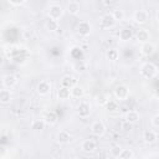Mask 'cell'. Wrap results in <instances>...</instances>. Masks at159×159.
<instances>
[{"mask_svg": "<svg viewBox=\"0 0 159 159\" xmlns=\"http://www.w3.org/2000/svg\"><path fill=\"white\" fill-rule=\"evenodd\" d=\"M158 68L153 62H144L140 67V76L145 80H152L157 76Z\"/></svg>", "mask_w": 159, "mask_h": 159, "instance_id": "6da1fadb", "label": "cell"}, {"mask_svg": "<svg viewBox=\"0 0 159 159\" xmlns=\"http://www.w3.org/2000/svg\"><path fill=\"white\" fill-rule=\"evenodd\" d=\"M63 7L60 5V4H51L48 7H47V15L48 17L51 19H55V20H60L63 15Z\"/></svg>", "mask_w": 159, "mask_h": 159, "instance_id": "7a4b0ae2", "label": "cell"}, {"mask_svg": "<svg viewBox=\"0 0 159 159\" xmlns=\"http://www.w3.org/2000/svg\"><path fill=\"white\" fill-rule=\"evenodd\" d=\"M113 94H114V97H116L117 101H125L129 97V88L125 84H118L114 88Z\"/></svg>", "mask_w": 159, "mask_h": 159, "instance_id": "3957f363", "label": "cell"}, {"mask_svg": "<svg viewBox=\"0 0 159 159\" xmlns=\"http://www.w3.org/2000/svg\"><path fill=\"white\" fill-rule=\"evenodd\" d=\"M117 24V21L114 20L112 12H108V14H104L101 16L99 19V25L102 29H112L114 27V25Z\"/></svg>", "mask_w": 159, "mask_h": 159, "instance_id": "277c9868", "label": "cell"}, {"mask_svg": "<svg viewBox=\"0 0 159 159\" xmlns=\"http://www.w3.org/2000/svg\"><path fill=\"white\" fill-rule=\"evenodd\" d=\"M76 112H77V116L80 118H88L91 114V104L86 101H81L77 106Z\"/></svg>", "mask_w": 159, "mask_h": 159, "instance_id": "5b68a950", "label": "cell"}, {"mask_svg": "<svg viewBox=\"0 0 159 159\" xmlns=\"http://www.w3.org/2000/svg\"><path fill=\"white\" fill-rule=\"evenodd\" d=\"M91 133L96 137H103L104 133H106V124L101 119L94 120L91 124Z\"/></svg>", "mask_w": 159, "mask_h": 159, "instance_id": "8992f818", "label": "cell"}, {"mask_svg": "<svg viewBox=\"0 0 159 159\" xmlns=\"http://www.w3.org/2000/svg\"><path fill=\"white\" fill-rule=\"evenodd\" d=\"M77 32H78L81 36H83V37L88 36V35L92 32V25H91V22L87 21V20L80 21L78 25H77Z\"/></svg>", "mask_w": 159, "mask_h": 159, "instance_id": "52a82bcc", "label": "cell"}, {"mask_svg": "<svg viewBox=\"0 0 159 159\" xmlns=\"http://www.w3.org/2000/svg\"><path fill=\"white\" fill-rule=\"evenodd\" d=\"M97 149V143L93 140V139H84L82 143H81V150L83 153H87V154H91V153H94Z\"/></svg>", "mask_w": 159, "mask_h": 159, "instance_id": "ba28073f", "label": "cell"}, {"mask_svg": "<svg viewBox=\"0 0 159 159\" xmlns=\"http://www.w3.org/2000/svg\"><path fill=\"white\" fill-rule=\"evenodd\" d=\"M148 19H149V15L145 10H137L133 14V20L138 25H144L148 21Z\"/></svg>", "mask_w": 159, "mask_h": 159, "instance_id": "9c48e42d", "label": "cell"}, {"mask_svg": "<svg viewBox=\"0 0 159 159\" xmlns=\"http://www.w3.org/2000/svg\"><path fill=\"white\" fill-rule=\"evenodd\" d=\"M142 139L144 143L147 144H154L157 140H158V134L157 132L152 130V129H147L143 132V135H142Z\"/></svg>", "mask_w": 159, "mask_h": 159, "instance_id": "30bf717a", "label": "cell"}, {"mask_svg": "<svg viewBox=\"0 0 159 159\" xmlns=\"http://www.w3.org/2000/svg\"><path fill=\"white\" fill-rule=\"evenodd\" d=\"M36 91H37V93L40 96H47L51 92V83L48 81H46V80H42V81L39 82Z\"/></svg>", "mask_w": 159, "mask_h": 159, "instance_id": "8fae6325", "label": "cell"}, {"mask_svg": "<svg viewBox=\"0 0 159 159\" xmlns=\"http://www.w3.org/2000/svg\"><path fill=\"white\" fill-rule=\"evenodd\" d=\"M139 50H140V53H142L143 56L149 57V56H152V55L155 52V45L152 43L150 41H148V42L142 43V46H140Z\"/></svg>", "mask_w": 159, "mask_h": 159, "instance_id": "7c38bea8", "label": "cell"}, {"mask_svg": "<svg viewBox=\"0 0 159 159\" xmlns=\"http://www.w3.org/2000/svg\"><path fill=\"white\" fill-rule=\"evenodd\" d=\"M135 39L138 42L140 43H144V42H148L150 40V32L147 30V29H139L137 32H135Z\"/></svg>", "mask_w": 159, "mask_h": 159, "instance_id": "4fadbf2b", "label": "cell"}, {"mask_svg": "<svg viewBox=\"0 0 159 159\" xmlns=\"http://www.w3.org/2000/svg\"><path fill=\"white\" fill-rule=\"evenodd\" d=\"M71 138H72V137H71L70 132L62 129V130H60V132L57 133V135H56V142L60 143V144H68V143L71 142Z\"/></svg>", "mask_w": 159, "mask_h": 159, "instance_id": "5bb4252c", "label": "cell"}, {"mask_svg": "<svg viewBox=\"0 0 159 159\" xmlns=\"http://www.w3.org/2000/svg\"><path fill=\"white\" fill-rule=\"evenodd\" d=\"M16 83H17V78L11 73H7L2 77V87L12 88V87L16 86Z\"/></svg>", "mask_w": 159, "mask_h": 159, "instance_id": "9a60e30c", "label": "cell"}, {"mask_svg": "<svg viewBox=\"0 0 159 159\" xmlns=\"http://www.w3.org/2000/svg\"><path fill=\"white\" fill-rule=\"evenodd\" d=\"M12 99V93L10 91V88H6L4 87L1 91H0V103L2 104H9Z\"/></svg>", "mask_w": 159, "mask_h": 159, "instance_id": "2e32d148", "label": "cell"}, {"mask_svg": "<svg viewBox=\"0 0 159 159\" xmlns=\"http://www.w3.org/2000/svg\"><path fill=\"white\" fill-rule=\"evenodd\" d=\"M67 12L70 14V15H73V16H76V15H78L80 14V10H81V6H80V2L78 1H76V0H73V1H68V4H67Z\"/></svg>", "mask_w": 159, "mask_h": 159, "instance_id": "e0dca14e", "label": "cell"}, {"mask_svg": "<svg viewBox=\"0 0 159 159\" xmlns=\"http://www.w3.org/2000/svg\"><path fill=\"white\" fill-rule=\"evenodd\" d=\"M118 37H119V40L123 41V42H127V41L132 40V37H133V31H132V29H129V27H123L122 30H119Z\"/></svg>", "mask_w": 159, "mask_h": 159, "instance_id": "ac0fdd59", "label": "cell"}, {"mask_svg": "<svg viewBox=\"0 0 159 159\" xmlns=\"http://www.w3.org/2000/svg\"><path fill=\"white\" fill-rule=\"evenodd\" d=\"M57 97L60 101H67L71 98V89L68 87H65V86H61L58 87L57 89Z\"/></svg>", "mask_w": 159, "mask_h": 159, "instance_id": "d6986e66", "label": "cell"}, {"mask_svg": "<svg viewBox=\"0 0 159 159\" xmlns=\"http://www.w3.org/2000/svg\"><path fill=\"white\" fill-rule=\"evenodd\" d=\"M124 119L128 120V122H130V123H133V124H135V123L139 122V119H140V114H139L138 111H135V109H130V111H128V112L125 113Z\"/></svg>", "mask_w": 159, "mask_h": 159, "instance_id": "ffe728a7", "label": "cell"}, {"mask_svg": "<svg viewBox=\"0 0 159 159\" xmlns=\"http://www.w3.org/2000/svg\"><path fill=\"white\" fill-rule=\"evenodd\" d=\"M45 27H46V30H48L50 32H56V31H58V29H60V26H58V20L47 17V20L45 21Z\"/></svg>", "mask_w": 159, "mask_h": 159, "instance_id": "44dd1931", "label": "cell"}, {"mask_svg": "<svg viewBox=\"0 0 159 159\" xmlns=\"http://www.w3.org/2000/svg\"><path fill=\"white\" fill-rule=\"evenodd\" d=\"M43 120L46 122V124H48V125H53L56 122H57V114H56V112H53V111H47V112H45V114H43Z\"/></svg>", "mask_w": 159, "mask_h": 159, "instance_id": "7402d4cb", "label": "cell"}, {"mask_svg": "<svg viewBox=\"0 0 159 159\" xmlns=\"http://www.w3.org/2000/svg\"><path fill=\"white\" fill-rule=\"evenodd\" d=\"M70 89H71V97H72V98H77V99L80 98V99H81V98L84 96V89H83L81 86H78V84H75V86L71 87Z\"/></svg>", "mask_w": 159, "mask_h": 159, "instance_id": "603a6c76", "label": "cell"}, {"mask_svg": "<svg viewBox=\"0 0 159 159\" xmlns=\"http://www.w3.org/2000/svg\"><path fill=\"white\" fill-rule=\"evenodd\" d=\"M75 84H77V81H76L75 77H72V76H70V75H66V76H63V77L61 78V86H65V87L71 88V87H73Z\"/></svg>", "mask_w": 159, "mask_h": 159, "instance_id": "cb8c5ba5", "label": "cell"}, {"mask_svg": "<svg viewBox=\"0 0 159 159\" xmlns=\"http://www.w3.org/2000/svg\"><path fill=\"white\" fill-rule=\"evenodd\" d=\"M45 125H46V122L43 120V118L41 119H34L31 122V129L32 130H43L45 129Z\"/></svg>", "mask_w": 159, "mask_h": 159, "instance_id": "d4e9b609", "label": "cell"}, {"mask_svg": "<svg viewBox=\"0 0 159 159\" xmlns=\"http://www.w3.org/2000/svg\"><path fill=\"white\" fill-rule=\"evenodd\" d=\"M106 57H107L109 61L114 62V61H117V60L119 58V52H118L117 48H109V50H107V52H106Z\"/></svg>", "mask_w": 159, "mask_h": 159, "instance_id": "484cf974", "label": "cell"}, {"mask_svg": "<svg viewBox=\"0 0 159 159\" xmlns=\"http://www.w3.org/2000/svg\"><path fill=\"white\" fill-rule=\"evenodd\" d=\"M104 108L107 109V111H109V112H114V111H117L118 109V101L117 99H108L107 101V103L104 104Z\"/></svg>", "mask_w": 159, "mask_h": 159, "instance_id": "4316f807", "label": "cell"}, {"mask_svg": "<svg viewBox=\"0 0 159 159\" xmlns=\"http://www.w3.org/2000/svg\"><path fill=\"white\" fill-rule=\"evenodd\" d=\"M112 15H113V17H114V20H116L117 22L124 20V16H125V14H124V11H123L122 9H114V10L112 11Z\"/></svg>", "mask_w": 159, "mask_h": 159, "instance_id": "83f0119b", "label": "cell"}, {"mask_svg": "<svg viewBox=\"0 0 159 159\" xmlns=\"http://www.w3.org/2000/svg\"><path fill=\"white\" fill-rule=\"evenodd\" d=\"M119 158L120 159H132V158H134V153L132 149H122Z\"/></svg>", "mask_w": 159, "mask_h": 159, "instance_id": "f1b7e54d", "label": "cell"}, {"mask_svg": "<svg viewBox=\"0 0 159 159\" xmlns=\"http://www.w3.org/2000/svg\"><path fill=\"white\" fill-rule=\"evenodd\" d=\"M122 152V147L120 145H113L111 149H109V153L113 158H119V154Z\"/></svg>", "mask_w": 159, "mask_h": 159, "instance_id": "f546056e", "label": "cell"}, {"mask_svg": "<svg viewBox=\"0 0 159 159\" xmlns=\"http://www.w3.org/2000/svg\"><path fill=\"white\" fill-rule=\"evenodd\" d=\"M120 129L123 130V132H130L132 129H133V123H130V122H128V120H123L122 123H120Z\"/></svg>", "mask_w": 159, "mask_h": 159, "instance_id": "4dcf8cb0", "label": "cell"}, {"mask_svg": "<svg viewBox=\"0 0 159 159\" xmlns=\"http://www.w3.org/2000/svg\"><path fill=\"white\" fill-rule=\"evenodd\" d=\"M108 99H109V98H108L106 94H103V93H101L99 96H97V103H99L101 106H104Z\"/></svg>", "mask_w": 159, "mask_h": 159, "instance_id": "1f68e13d", "label": "cell"}, {"mask_svg": "<svg viewBox=\"0 0 159 159\" xmlns=\"http://www.w3.org/2000/svg\"><path fill=\"white\" fill-rule=\"evenodd\" d=\"M152 125L153 127H155V128H159V113H157V114H154L153 117H152Z\"/></svg>", "mask_w": 159, "mask_h": 159, "instance_id": "d6a6232c", "label": "cell"}, {"mask_svg": "<svg viewBox=\"0 0 159 159\" xmlns=\"http://www.w3.org/2000/svg\"><path fill=\"white\" fill-rule=\"evenodd\" d=\"M7 1H9V4H11L14 6H19V5L25 2V0H7Z\"/></svg>", "mask_w": 159, "mask_h": 159, "instance_id": "836d02e7", "label": "cell"}, {"mask_svg": "<svg viewBox=\"0 0 159 159\" xmlns=\"http://www.w3.org/2000/svg\"><path fill=\"white\" fill-rule=\"evenodd\" d=\"M5 153H6V149L4 147H0V159L5 158Z\"/></svg>", "mask_w": 159, "mask_h": 159, "instance_id": "e575fe53", "label": "cell"}, {"mask_svg": "<svg viewBox=\"0 0 159 159\" xmlns=\"http://www.w3.org/2000/svg\"><path fill=\"white\" fill-rule=\"evenodd\" d=\"M155 19H157V21L159 22V10H157V12H155Z\"/></svg>", "mask_w": 159, "mask_h": 159, "instance_id": "d590c367", "label": "cell"}, {"mask_svg": "<svg viewBox=\"0 0 159 159\" xmlns=\"http://www.w3.org/2000/svg\"><path fill=\"white\" fill-rule=\"evenodd\" d=\"M67 1H73V0H67Z\"/></svg>", "mask_w": 159, "mask_h": 159, "instance_id": "8d00e7d4", "label": "cell"}]
</instances>
